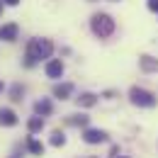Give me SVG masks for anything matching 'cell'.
Here are the masks:
<instances>
[{
	"label": "cell",
	"instance_id": "obj_4",
	"mask_svg": "<svg viewBox=\"0 0 158 158\" xmlns=\"http://www.w3.org/2000/svg\"><path fill=\"white\" fill-rule=\"evenodd\" d=\"M83 141L85 143H102V141H107V131H102V129H85L83 131Z\"/></svg>",
	"mask_w": 158,
	"mask_h": 158
},
{
	"label": "cell",
	"instance_id": "obj_14",
	"mask_svg": "<svg viewBox=\"0 0 158 158\" xmlns=\"http://www.w3.org/2000/svg\"><path fill=\"white\" fill-rule=\"evenodd\" d=\"M66 122H68L71 127H85V124H88V117H83V114H71Z\"/></svg>",
	"mask_w": 158,
	"mask_h": 158
},
{
	"label": "cell",
	"instance_id": "obj_1",
	"mask_svg": "<svg viewBox=\"0 0 158 158\" xmlns=\"http://www.w3.org/2000/svg\"><path fill=\"white\" fill-rule=\"evenodd\" d=\"M54 54V44L49 39H32L29 44H27V66L32 68L37 61H41V59H49Z\"/></svg>",
	"mask_w": 158,
	"mask_h": 158
},
{
	"label": "cell",
	"instance_id": "obj_12",
	"mask_svg": "<svg viewBox=\"0 0 158 158\" xmlns=\"http://www.w3.org/2000/svg\"><path fill=\"white\" fill-rule=\"evenodd\" d=\"M27 148H29V153H34V156H44V143L37 141V139H27Z\"/></svg>",
	"mask_w": 158,
	"mask_h": 158
},
{
	"label": "cell",
	"instance_id": "obj_19",
	"mask_svg": "<svg viewBox=\"0 0 158 158\" xmlns=\"http://www.w3.org/2000/svg\"><path fill=\"white\" fill-rule=\"evenodd\" d=\"M0 10H2V0H0Z\"/></svg>",
	"mask_w": 158,
	"mask_h": 158
},
{
	"label": "cell",
	"instance_id": "obj_21",
	"mask_svg": "<svg viewBox=\"0 0 158 158\" xmlns=\"http://www.w3.org/2000/svg\"><path fill=\"white\" fill-rule=\"evenodd\" d=\"M117 158H124V156H117Z\"/></svg>",
	"mask_w": 158,
	"mask_h": 158
},
{
	"label": "cell",
	"instance_id": "obj_5",
	"mask_svg": "<svg viewBox=\"0 0 158 158\" xmlns=\"http://www.w3.org/2000/svg\"><path fill=\"white\" fill-rule=\"evenodd\" d=\"M139 66H141V71H143V73H158V59L148 56V54L139 56Z\"/></svg>",
	"mask_w": 158,
	"mask_h": 158
},
{
	"label": "cell",
	"instance_id": "obj_10",
	"mask_svg": "<svg viewBox=\"0 0 158 158\" xmlns=\"http://www.w3.org/2000/svg\"><path fill=\"white\" fill-rule=\"evenodd\" d=\"M93 105H98L95 93H80L78 95V107H93Z\"/></svg>",
	"mask_w": 158,
	"mask_h": 158
},
{
	"label": "cell",
	"instance_id": "obj_15",
	"mask_svg": "<svg viewBox=\"0 0 158 158\" xmlns=\"http://www.w3.org/2000/svg\"><path fill=\"white\" fill-rule=\"evenodd\" d=\"M63 143H66V136H63V131L56 129V131L51 134V146H63Z\"/></svg>",
	"mask_w": 158,
	"mask_h": 158
},
{
	"label": "cell",
	"instance_id": "obj_9",
	"mask_svg": "<svg viewBox=\"0 0 158 158\" xmlns=\"http://www.w3.org/2000/svg\"><path fill=\"white\" fill-rule=\"evenodd\" d=\"M71 93H73L71 83H59V85H54V98H59V100H68Z\"/></svg>",
	"mask_w": 158,
	"mask_h": 158
},
{
	"label": "cell",
	"instance_id": "obj_16",
	"mask_svg": "<svg viewBox=\"0 0 158 158\" xmlns=\"http://www.w3.org/2000/svg\"><path fill=\"white\" fill-rule=\"evenodd\" d=\"M22 85H12V90H10V95H12V100H22Z\"/></svg>",
	"mask_w": 158,
	"mask_h": 158
},
{
	"label": "cell",
	"instance_id": "obj_3",
	"mask_svg": "<svg viewBox=\"0 0 158 158\" xmlns=\"http://www.w3.org/2000/svg\"><path fill=\"white\" fill-rule=\"evenodd\" d=\"M129 100L134 102V105H139V107H156L158 98L153 95V93H148V90H143V88H131L129 90Z\"/></svg>",
	"mask_w": 158,
	"mask_h": 158
},
{
	"label": "cell",
	"instance_id": "obj_7",
	"mask_svg": "<svg viewBox=\"0 0 158 158\" xmlns=\"http://www.w3.org/2000/svg\"><path fill=\"white\" fill-rule=\"evenodd\" d=\"M17 124V114L7 107H0V127H15Z\"/></svg>",
	"mask_w": 158,
	"mask_h": 158
},
{
	"label": "cell",
	"instance_id": "obj_6",
	"mask_svg": "<svg viewBox=\"0 0 158 158\" xmlns=\"http://www.w3.org/2000/svg\"><path fill=\"white\" fill-rule=\"evenodd\" d=\"M17 32H20L17 24H12V22H10V24H2V27H0V39L2 41H15L17 39Z\"/></svg>",
	"mask_w": 158,
	"mask_h": 158
},
{
	"label": "cell",
	"instance_id": "obj_11",
	"mask_svg": "<svg viewBox=\"0 0 158 158\" xmlns=\"http://www.w3.org/2000/svg\"><path fill=\"white\" fill-rule=\"evenodd\" d=\"M51 110H54V107H51V102H49V100H39V102L34 105V112H37V114H41V117L51 114Z\"/></svg>",
	"mask_w": 158,
	"mask_h": 158
},
{
	"label": "cell",
	"instance_id": "obj_8",
	"mask_svg": "<svg viewBox=\"0 0 158 158\" xmlns=\"http://www.w3.org/2000/svg\"><path fill=\"white\" fill-rule=\"evenodd\" d=\"M46 76H49V78H61V76H63V63H61L59 59H51L46 63Z\"/></svg>",
	"mask_w": 158,
	"mask_h": 158
},
{
	"label": "cell",
	"instance_id": "obj_13",
	"mask_svg": "<svg viewBox=\"0 0 158 158\" xmlns=\"http://www.w3.org/2000/svg\"><path fill=\"white\" fill-rule=\"evenodd\" d=\"M27 127H29V131H32V134H34V131H41V129H44V117H41V114H37V117H32V119H29V124H27Z\"/></svg>",
	"mask_w": 158,
	"mask_h": 158
},
{
	"label": "cell",
	"instance_id": "obj_20",
	"mask_svg": "<svg viewBox=\"0 0 158 158\" xmlns=\"http://www.w3.org/2000/svg\"><path fill=\"white\" fill-rule=\"evenodd\" d=\"M0 93H2V83H0Z\"/></svg>",
	"mask_w": 158,
	"mask_h": 158
},
{
	"label": "cell",
	"instance_id": "obj_18",
	"mask_svg": "<svg viewBox=\"0 0 158 158\" xmlns=\"http://www.w3.org/2000/svg\"><path fill=\"white\" fill-rule=\"evenodd\" d=\"M2 2H5V5H17L20 0H2Z\"/></svg>",
	"mask_w": 158,
	"mask_h": 158
},
{
	"label": "cell",
	"instance_id": "obj_17",
	"mask_svg": "<svg viewBox=\"0 0 158 158\" xmlns=\"http://www.w3.org/2000/svg\"><path fill=\"white\" fill-rule=\"evenodd\" d=\"M148 10H153V12H158V0H148Z\"/></svg>",
	"mask_w": 158,
	"mask_h": 158
},
{
	"label": "cell",
	"instance_id": "obj_2",
	"mask_svg": "<svg viewBox=\"0 0 158 158\" xmlns=\"http://www.w3.org/2000/svg\"><path fill=\"white\" fill-rule=\"evenodd\" d=\"M90 27H93V32L98 34L100 39H107V37H112V32H114V20H112L110 15H105V12H98V15H93Z\"/></svg>",
	"mask_w": 158,
	"mask_h": 158
}]
</instances>
